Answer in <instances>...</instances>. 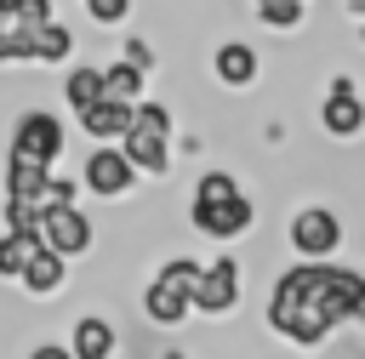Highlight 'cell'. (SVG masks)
Instances as JSON below:
<instances>
[{
  "instance_id": "1",
  "label": "cell",
  "mask_w": 365,
  "mask_h": 359,
  "mask_svg": "<svg viewBox=\"0 0 365 359\" xmlns=\"http://www.w3.org/2000/svg\"><path fill=\"white\" fill-rule=\"evenodd\" d=\"M365 274L359 268H336V262H291L274 274L268 291V331L297 342V348H319L331 342V331L342 319H354V296H359Z\"/></svg>"
},
{
  "instance_id": "2",
  "label": "cell",
  "mask_w": 365,
  "mask_h": 359,
  "mask_svg": "<svg viewBox=\"0 0 365 359\" xmlns=\"http://www.w3.org/2000/svg\"><path fill=\"white\" fill-rule=\"evenodd\" d=\"M251 222H257V205H251V194L240 188L234 171H205L194 182V194H188V228L194 234L234 245L240 234H251Z\"/></svg>"
},
{
  "instance_id": "3",
  "label": "cell",
  "mask_w": 365,
  "mask_h": 359,
  "mask_svg": "<svg viewBox=\"0 0 365 359\" xmlns=\"http://www.w3.org/2000/svg\"><path fill=\"white\" fill-rule=\"evenodd\" d=\"M200 268L194 256H165L154 268V279L143 285V319L154 331H177L188 313H194V285H200Z\"/></svg>"
},
{
  "instance_id": "4",
  "label": "cell",
  "mask_w": 365,
  "mask_h": 359,
  "mask_svg": "<svg viewBox=\"0 0 365 359\" xmlns=\"http://www.w3.org/2000/svg\"><path fill=\"white\" fill-rule=\"evenodd\" d=\"M171 137H177V120H171V108L165 103H137V114H131V131L120 137V148H125V160L137 165V177H171Z\"/></svg>"
},
{
  "instance_id": "5",
  "label": "cell",
  "mask_w": 365,
  "mask_h": 359,
  "mask_svg": "<svg viewBox=\"0 0 365 359\" xmlns=\"http://www.w3.org/2000/svg\"><path fill=\"white\" fill-rule=\"evenodd\" d=\"M6 154H23V160H40V165H57L68 154V125L63 114L51 108H23L6 131Z\"/></svg>"
},
{
  "instance_id": "6",
  "label": "cell",
  "mask_w": 365,
  "mask_h": 359,
  "mask_svg": "<svg viewBox=\"0 0 365 359\" xmlns=\"http://www.w3.org/2000/svg\"><path fill=\"white\" fill-rule=\"evenodd\" d=\"M137 182H143V177H137V165L125 160L120 142H91V154H86V165H80V188H86V194L120 205V199L137 194Z\"/></svg>"
},
{
  "instance_id": "7",
  "label": "cell",
  "mask_w": 365,
  "mask_h": 359,
  "mask_svg": "<svg viewBox=\"0 0 365 359\" xmlns=\"http://www.w3.org/2000/svg\"><path fill=\"white\" fill-rule=\"evenodd\" d=\"M285 245L297 251V262H336V251H342V217L331 205H302L285 222Z\"/></svg>"
},
{
  "instance_id": "8",
  "label": "cell",
  "mask_w": 365,
  "mask_h": 359,
  "mask_svg": "<svg viewBox=\"0 0 365 359\" xmlns=\"http://www.w3.org/2000/svg\"><path fill=\"white\" fill-rule=\"evenodd\" d=\"M245 274H240V256H217V262H205L200 268V285H194V313L200 319H228L234 308H240V296H245V285H240Z\"/></svg>"
},
{
  "instance_id": "9",
  "label": "cell",
  "mask_w": 365,
  "mask_h": 359,
  "mask_svg": "<svg viewBox=\"0 0 365 359\" xmlns=\"http://www.w3.org/2000/svg\"><path fill=\"white\" fill-rule=\"evenodd\" d=\"M40 245H51L57 256L80 262V256H91L97 228H91V217L80 205H51V211H40Z\"/></svg>"
},
{
  "instance_id": "10",
  "label": "cell",
  "mask_w": 365,
  "mask_h": 359,
  "mask_svg": "<svg viewBox=\"0 0 365 359\" xmlns=\"http://www.w3.org/2000/svg\"><path fill=\"white\" fill-rule=\"evenodd\" d=\"M319 131L336 137V142H348V137L365 131V97H359V85L348 74H336L325 85V97H319Z\"/></svg>"
},
{
  "instance_id": "11",
  "label": "cell",
  "mask_w": 365,
  "mask_h": 359,
  "mask_svg": "<svg viewBox=\"0 0 365 359\" xmlns=\"http://www.w3.org/2000/svg\"><path fill=\"white\" fill-rule=\"evenodd\" d=\"M211 74H217V85H228V91H251L257 74H262V57H257V46H245V40H222V46L211 51Z\"/></svg>"
},
{
  "instance_id": "12",
  "label": "cell",
  "mask_w": 365,
  "mask_h": 359,
  "mask_svg": "<svg viewBox=\"0 0 365 359\" xmlns=\"http://www.w3.org/2000/svg\"><path fill=\"white\" fill-rule=\"evenodd\" d=\"M131 114H137V103L103 97V103H91V108H80V114H74V125H80V137H86V142H120V137L131 131Z\"/></svg>"
},
{
  "instance_id": "13",
  "label": "cell",
  "mask_w": 365,
  "mask_h": 359,
  "mask_svg": "<svg viewBox=\"0 0 365 359\" xmlns=\"http://www.w3.org/2000/svg\"><path fill=\"white\" fill-rule=\"evenodd\" d=\"M68 256H57L51 245H34V256H29V268H23V279H17V291L23 296H34V302H51L63 285H68Z\"/></svg>"
},
{
  "instance_id": "14",
  "label": "cell",
  "mask_w": 365,
  "mask_h": 359,
  "mask_svg": "<svg viewBox=\"0 0 365 359\" xmlns=\"http://www.w3.org/2000/svg\"><path fill=\"white\" fill-rule=\"evenodd\" d=\"M68 353H74V359H114V353H120V331H114V319H103V313H80V319L68 325Z\"/></svg>"
},
{
  "instance_id": "15",
  "label": "cell",
  "mask_w": 365,
  "mask_h": 359,
  "mask_svg": "<svg viewBox=\"0 0 365 359\" xmlns=\"http://www.w3.org/2000/svg\"><path fill=\"white\" fill-rule=\"evenodd\" d=\"M46 182H51V165H40V160H23V154H6V199H17V205H34L40 211V194H46Z\"/></svg>"
},
{
  "instance_id": "16",
  "label": "cell",
  "mask_w": 365,
  "mask_h": 359,
  "mask_svg": "<svg viewBox=\"0 0 365 359\" xmlns=\"http://www.w3.org/2000/svg\"><path fill=\"white\" fill-rule=\"evenodd\" d=\"M34 34H40V28H29V23L11 11V0H0V68L34 63Z\"/></svg>"
},
{
  "instance_id": "17",
  "label": "cell",
  "mask_w": 365,
  "mask_h": 359,
  "mask_svg": "<svg viewBox=\"0 0 365 359\" xmlns=\"http://www.w3.org/2000/svg\"><path fill=\"white\" fill-rule=\"evenodd\" d=\"M108 97V85H103V68L97 63H68L63 68V103L80 114V108H91V103H103Z\"/></svg>"
},
{
  "instance_id": "18",
  "label": "cell",
  "mask_w": 365,
  "mask_h": 359,
  "mask_svg": "<svg viewBox=\"0 0 365 359\" xmlns=\"http://www.w3.org/2000/svg\"><path fill=\"white\" fill-rule=\"evenodd\" d=\"M74 28L63 23V17H51L40 34H34V68H68V57H74Z\"/></svg>"
},
{
  "instance_id": "19",
  "label": "cell",
  "mask_w": 365,
  "mask_h": 359,
  "mask_svg": "<svg viewBox=\"0 0 365 359\" xmlns=\"http://www.w3.org/2000/svg\"><path fill=\"white\" fill-rule=\"evenodd\" d=\"M103 85H108V97H120V103H143L148 68H137L131 57H114V63H103Z\"/></svg>"
},
{
  "instance_id": "20",
  "label": "cell",
  "mask_w": 365,
  "mask_h": 359,
  "mask_svg": "<svg viewBox=\"0 0 365 359\" xmlns=\"http://www.w3.org/2000/svg\"><path fill=\"white\" fill-rule=\"evenodd\" d=\"M34 234H11V228H0V279L6 285H17L23 279V268H29V256H34Z\"/></svg>"
},
{
  "instance_id": "21",
  "label": "cell",
  "mask_w": 365,
  "mask_h": 359,
  "mask_svg": "<svg viewBox=\"0 0 365 359\" xmlns=\"http://www.w3.org/2000/svg\"><path fill=\"white\" fill-rule=\"evenodd\" d=\"M257 23L262 28H302V0H257Z\"/></svg>"
},
{
  "instance_id": "22",
  "label": "cell",
  "mask_w": 365,
  "mask_h": 359,
  "mask_svg": "<svg viewBox=\"0 0 365 359\" xmlns=\"http://www.w3.org/2000/svg\"><path fill=\"white\" fill-rule=\"evenodd\" d=\"M86 6V17L97 23V28H120L125 17H131V0H80Z\"/></svg>"
},
{
  "instance_id": "23",
  "label": "cell",
  "mask_w": 365,
  "mask_h": 359,
  "mask_svg": "<svg viewBox=\"0 0 365 359\" xmlns=\"http://www.w3.org/2000/svg\"><path fill=\"white\" fill-rule=\"evenodd\" d=\"M51 205H80V182L51 171V182H46V194H40V211H51Z\"/></svg>"
},
{
  "instance_id": "24",
  "label": "cell",
  "mask_w": 365,
  "mask_h": 359,
  "mask_svg": "<svg viewBox=\"0 0 365 359\" xmlns=\"http://www.w3.org/2000/svg\"><path fill=\"white\" fill-rule=\"evenodd\" d=\"M11 11H17L29 28H46V23L57 17V6H51V0H11Z\"/></svg>"
},
{
  "instance_id": "25",
  "label": "cell",
  "mask_w": 365,
  "mask_h": 359,
  "mask_svg": "<svg viewBox=\"0 0 365 359\" xmlns=\"http://www.w3.org/2000/svg\"><path fill=\"white\" fill-rule=\"evenodd\" d=\"M120 57H131L137 68H148V74H154V46H148V40H125V51H120Z\"/></svg>"
},
{
  "instance_id": "26",
  "label": "cell",
  "mask_w": 365,
  "mask_h": 359,
  "mask_svg": "<svg viewBox=\"0 0 365 359\" xmlns=\"http://www.w3.org/2000/svg\"><path fill=\"white\" fill-rule=\"evenodd\" d=\"M23 359H74V353H68V342H34Z\"/></svg>"
},
{
  "instance_id": "27",
  "label": "cell",
  "mask_w": 365,
  "mask_h": 359,
  "mask_svg": "<svg viewBox=\"0 0 365 359\" xmlns=\"http://www.w3.org/2000/svg\"><path fill=\"white\" fill-rule=\"evenodd\" d=\"M348 11H354V17H365V0H348Z\"/></svg>"
},
{
  "instance_id": "28",
  "label": "cell",
  "mask_w": 365,
  "mask_h": 359,
  "mask_svg": "<svg viewBox=\"0 0 365 359\" xmlns=\"http://www.w3.org/2000/svg\"><path fill=\"white\" fill-rule=\"evenodd\" d=\"M160 359H188V353H177V348H171V353H160Z\"/></svg>"
},
{
  "instance_id": "29",
  "label": "cell",
  "mask_w": 365,
  "mask_h": 359,
  "mask_svg": "<svg viewBox=\"0 0 365 359\" xmlns=\"http://www.w3.org/2000/svg\"><path fill=\"white\" fill-rule=\"evenodd\" d=\"M359 46H365V17H359Z\"/></svg>"
}]
</instances>
